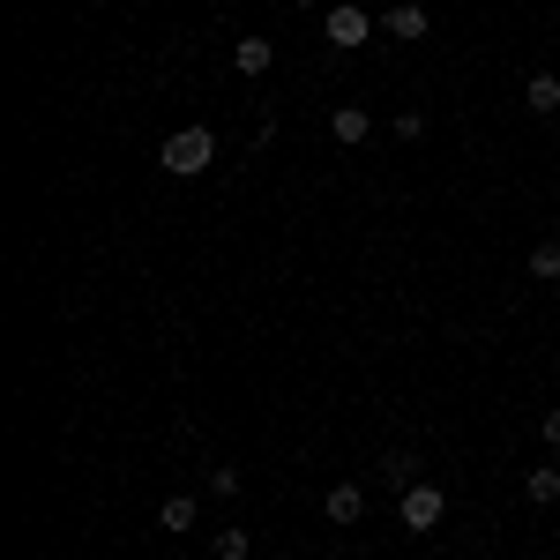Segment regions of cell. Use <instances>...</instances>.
<instances>
[{
  "mask_svg": "<svg viewBox=\"0 0 560 560\" xmlns=\"http://www.w3.org/2000/svg\"><path fill=\"white\" fill-rule=\"evenodd\" d=\"M396 509H404V530H433V523L448 516V493L419 478V486H404V493H396Z\"/></svg>",
  "mask_w": 560,
  "mask_h": 560,
  "instance_id": "cell-2",
  "label": "cell"
},
{
  "mask_svg": "<svg viewBox=\"0 0 560 560\" xmlns=\"http://www.w3.org/2000/svg\"><path fill=\"white\" fill-rule=\"evenodd\" d=\"M523 105H530L538 120H553V113H560V75H546V68H538V75L523 83Z\"/></svg>",
  "mask_w": 560,
  "mask_h": 560,
  "instance_id": "cell-6",
  "label": "cell"
},
{
  "mask_svg": "<svg viewBox=\"0 0 560 560\" xmlns=\"http://www.w3.org/2000/svg\"><path fill=\"white\" fill-rule=\"evenodd\" d=\"M322 31H329V45H345V52L374 38V23H366V8H359V0H337V8L322 15Z\"/></svg>",
  "mask_w": 560,
  "mask_h": 560,
  "instance_id": "cell-3",
  "label": "cell"
},
{
  "mask_svg": "<svg viewBox=\"0 0 560 560\" xmlns=\"http://www.w3.org/2000/svg\"><path fill=\"white\" fill-rule=\"evenodd\" d=\"M382 486H388V493L419 486V456H404V448H396V456H382Z\"/></svg>",
  "mask_w": 560,
  "mask_h": 560,
  "instance_id": "cell-10",
  "label": "cell"
},
{
  "mask_svg": "<svg viewBox=\"0 0 560 560\" xmlns=\"http://www.w3.org/2000/svg\"><path fill=\"white\" fill-rule=\"evenodd\" d=\"M300 8H314V0H300Z\"/></svg>",
  "mask_w": 560,
  "mask_h": 560,
  "instance_id": "cell-16",
  "label": "cell"
},
{
  "mask_svg": "<svg viewBox=\"0 0 560 560\" xmlns=\"http://www.w3.org/2000/svg\"><path fill=\"white\" fill-rule=\"evenodd\" d=\"M322 516L329 523H359L366 516V486H359V478H337V486L322 493Z\"/></svg>",
  "mask_w": 560,
  "mask_h": 560,
  "instance_id": "cell-4",
  "label": "cell"
},
{
  "mask_svg": "<svg viewBox=\"0 0 560 560\" xmlns=\"http://www.w3.org/2000/svg\"><path fill=\"white\" fill-rule=\"evenodd\" d=\"M329 135H337V142H345V150H359V142H366V135H374V120H366V113H359V105H337V113H329Z\"/></svg>",
  "mask_w": 560,
  "mask_h": 560,
  "instance_id": "cell-7",
  "label": "cell"
},
{
  "mask_svg": "<svg viewBox=\"0 0 560 560\" xmlns=\"http://www.w3.org/2000/svg\"><path fill=\"white\" fill-rule=\"evenodd\" d=\"M158 165H165L173 179L210 173V165H217V135L210 128H173V135H165V150H158Z\"/></svg>",
  "mask_w": 560,
  "mask_h": 560,
  "instance_id": "cell-1",
  "label": "cell"
},
{
  "mask_svg": "<svg viewBox=\"0 0 560 560\" xmlns=\"http://www.w3.org/2000/svg\"><path fill=\"white\" fill-rule=\"evenodd\" d=\"M158 523H165V530H195V501H187V493H173V501H165V509H158Z\"/></svg>",
  "mask_w": 560,
  "mask_h": 560,
  "instance_id": "cell-13",
  "label": "cell"
},
{
  "mask_svg": "<svg viewBox=\"0 0 560 560\" xmlns=\"http://www.w3.org/2000/svg\"><path fill=\"white\" fill-rule=\"evenodd\" d=\"M269 60H277V45H269V38H240V45H232V68H240V75H269Z\"/></svg>",
  "mask_w": 560,
  "mask_h": 560,
  "instance_id": "cell-8",
  "label": "cell"
},
{
  "mask_svg": "<svg viewBox=\"0 0 560 560\" xmlns=\"http://www.w3.org/2000/svg\"><path fill=\"white\" fill-rule=\"evenodd\" d=\"M427 31H433V15H427V8H419V0H404V8L388 15V38H396V45H419V38H427Z\"/></svg>",
  "mask_w": 560,
  "mask_h": 560,
  "instance_id": "cell-5",
  "label": "cell"
},
{
  "mask_svg": "<svg viewBox=\"0 0 560 560\" xmlns=\"http://www.w3.org/2000/svg\"><path fill=\"white\" fill-rule=\"evenodd\" d=\"M538 433H546V448H560V411H546V419H538Z\"/></svg>",
  "mask_w": 560,
  "mask_h": 560,
  "instance_id": "cell-15",
  "label": "cell"
},
{
  "mask_svg": "<svg viewBox=\"0 0 560 560\" xmlns=\"http://www.w3.org/2000/svg\"><path fill=\"white\" fill-rule=\"evenodd\" d=\"M523 501H530V509H553V501H560V471H553V464H538V471L523 478Z\"/></svg>",
  "mask_w": 560,
  "mask_h": 560,
  "instance_id": "cell-9",
  "label": "cell"
},
{
  "mask_svg": "<svg viewBox=\"0 0 560 560\" xmlns=\"http://www.w3.org/2000/svg\"><path fill=\"white\" fill-rule=\"evenodd\" d=\"M210 553H217V560H247V553H255V538H247L240 523H224V530L210 538Z\"/></svg>",
  "mask_w": 560,
  "mask_h": 560,
  "instance_id": "cell-11",
  "label": "cell"
},
{
  "mask_svg": "<svg viewBox=\"0 0 560 560\" xmlns=\"http://www.w3.org/2000/svg\"><path fill=\"white\" fill-rule=\"evenodd\" d=\"M530 277H538V284H560V240H538V247H530Z\"/></svg>",
  "mask_w": 560,
  "mask_h": 560,
  "instance_id": "cell-12",
  "label": "cell"
},
{
  "mask_svg": "<svg viewBox=\"0 0 560 560\" xmlns=\"http://www.w3.org/2000/svg\"><path fill=\"white\" fill-rule=\"evenodd\" d=\"M210 493H224V501H232V493H240V471H232V464H210Z\"/></svg>",
  "mask_w": 560,
  "mask_h": 560,
  "instance_id": "cell-14",
  "label": "cell"
}]
</instances>
